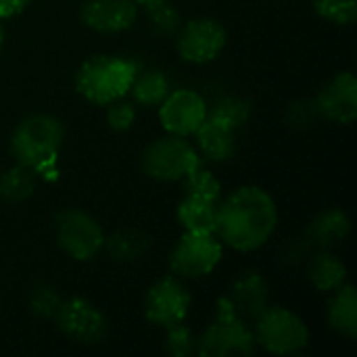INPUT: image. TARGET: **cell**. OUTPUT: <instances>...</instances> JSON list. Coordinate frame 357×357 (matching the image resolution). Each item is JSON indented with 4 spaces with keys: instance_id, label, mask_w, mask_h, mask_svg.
<instances>
[{
    "instance_id": "6da1fadb",
    "label": "cell",
    "mask_w": 357,
    "mask_h": 357,
    "mask_svg": "<svg viewBox=\"0 0 357 357\" xmlns=\"http://www.w3.org/2000/svg\"><path fill=\"white\" fill-rule=\"evenodd\" d=\"M276 226V201L259 186H241L218 205L215 236L234 251L251 253L261 249Z\"/></svg>"
},
{
    "instance_id": "7a4b0ae2",
    "label": "cell",
    "mask_w": 357,
    "mask_h": 357,
    "mask_svg": "<svg viewBox=\"0 0 357 357\" xmlns=\"http://www.w3.org/2000/svg\"><path fill=\"white\" fill-rule=\"evenodd\" d=\"M65 140V128L50 113H33L23 117L10 136V155L15 163L25 165L38 178H56V159Z\"/></svg>"
},
{
    "instance_id": "3957f363",
    "label": "cell",
    "mask_w": 357,
    "mask_h": 357,
    "mask_svg": "<svg viewBox=\"0 0 357 357\" xmlns=\"http://www.w3.org/2000/svg\"><path fill=\"white\" fill-rule=\"evenodd\" d=\"M140 65L132 59L115 54H98L84 61L75 73V90L92 105L107 107L126 98Z\"/></svg>"
},
{
    "instance_id": "277c9868",
    "label": "cell",
    "mask_w": 357,
    "mask_h": 357,
    "mask_svg": "<svg viewBox=\"0 0 357 357\" xmlns=\"http://www.w3.org/2000/svg\"><path fill=\"white\" fill-rule=\"evenodd\" d=\"M255 351L253 328H249L247 320H243L230 301L224 297L218 299L215 318L205 328V333L197 339V351L201 357H226V356H251Z\"/></svg>"
},
{
    "instance_id": "5b68a950",
    "label": "cell",
    "mask_w": 357,
    "mask_h": 357,
    "mask_svg": "<svg viewBox=\"0 0 357 357\" xmlns=\"http://www.w3.org/2000/svg\"><path fill=\"white\" fill-rule=\"evenodd\" d=\"M142 172L157 182H182L201 165V155L188 138L165 134L142 153Z\"/></svg>"
},
{
    "instance_id": "8992f818",
    "label": "cell",
    "mask_w": 357,
    "mask_h": 357,
    "mask_svg": "<svg viewBox=\"0 0 357 357\" xmlns=\"http://www.w3.org/2000/svg\"><path fill=\"white\" fill-rule=\"evenodd\" d=\"M255 345L264 347L274 356H295L301 354L310 343V331L305 322L291 310L280 305H270L253 326Z\"/></svg>"
},
{
    "instance_id": "52a82bcc",
    "label": "cell",
    "mask_w": 357,
    "mask_h": 357,
    "mask_svg": "<svg viewBox=\"0 0 357 357\" xmlns=\"http://www.w3.org/2000/svg\"><path fill=\"white\" fill-rule=\"evenodd\" d=\"M54 238L71 259L90 261L102 251L107 236L102 226L90 213L69 207L54 218Z\"/></svg>"
},
{
    "instance_id": "ba28073f",
    "label": "cell",
    "mask_w": 357,
    "mask_h": 357,
    "mask_svg": "<svg viewBox=\"0 0 357 357\" xmlns=\"http://www.w3.org/2000/svg\"><path fill=\"white\" fill-rule=\"evenodd\" d=\"M224 247L215 234L184 232L169 253V268L178 278L199 280L209 276L222 261Z\"/></svg>"
},
{
    "instance_id": "9c48e42d",
    "label": "cell",
    "mask_w": 357,
    "mask_h": 357,
    "mask_svg": "<svg viewBox=\"0 0 357 357\" xmlns=\"http://www.w3.org/2000/svg\"><path fill=\"white\" fill-rule=\"evenodd\" d=\"M228 33L218 19L197 17L186 21L176 31V50L182 61L205 65L215 61L226 48Z\"/></svg>"
},
{
    "instance_id": "30bf717a",
    "label": "cell",
    "mask_w": 357,
    "mask_h": 357,
    "mask_svg": "<svg viewBox=\"0 0 357 357\" xmlns=\"http://www.w3.org/2000/svg\"><path fill=\"white\" fill-rule=\"evenodd\" d=\"M54 322L65 337L82 345H96L109 335L105 314L84 297L65 299L54 316Z\"/></svg>"
},
{
    "instance_id": "8fae6325",
    "label": "cell",
    "mask_w": 357,
    "mask_h": 357,
    "mask_svg": "<svg viewBox=\"0 0 357 357\" xmlns=\"http://www.w3.org/2000/svg\"><path fill=\"white\" fill-rule=\"evenodd\" d=\"M190 293L176 276L159 278L144 297V316L151 324L167 328L186 322L190 312Z\"/></svg>"
},
{
    "instance_id": "7c38bea8",
    "label": "cell",
    "mask_w": 357,
    "mask_h": 357,
    "mask_svg": "<svg viewBox=\"0 0 357 357\" xmlns=\"http://www.w3.org/2000/svg\"><path fill=\"white\" fill-rule=\"evenodd\" d=\"M207 117V102L195 90H169L159 105V121L167 134L192 136Z\"/></svg>"
},
{
    "instance_id": "4fadbf2b",
    "label": "cell",
    "mask_w": 357,
    "mask_h": 357,
    "mask_svg": "<svg viewBox=\"0 0 357 357\" xmlns=\"http://www.w3.org/2000/svg\"><path fill=\"white\" fill-rule=\"evenodd\" d=\"M318 117L349 126L357 117V79L351 71L337 73L314 98Z\"/></svg>"
},
{
    "instance_id": "5bb4252c",
    "label": "cell",
    "mask_w": 357,
    "mask_h": 357,
    "mask_svg": "<svg viewBox=\"0 0 357 357\" xmlns=\"http://www.w3.org/2000/svg\"><path fill=\"white\" fill-rule=\"evenodd\" d=\"M136 0H86L79 8L82 23L98 33H121L138 19Z\"/></svg>"
},
{
    "instance_id": "9a60e30c",
    "label": "cell",
    "mask_w": 357,
    "mask_h": 357,
    "mask_svg": "<svg viewBox=\"0 0 357 357\" xmlns=\"http://www.w3.org/2000/svg\"><path fill=\"white\" fill-rule=\"evenodd\" d=\"M226 299L243 320L255 322L270 307V289L261 274L247 272L232 282Z\"/></svg>"
},
{
    "instance_id": "2e32d148",
    "label": "cell",
    "mask_w": 357,
    "mask_h": 357,
    "mask_svg": "<svg viewBox=\"0 0 357 357\" xmlns=\"http://www.w3.org/2000/svg\"><path fill=\"white\" fill-rule=\"evenodd\" d=\"M192 136L197 138L199 155L205 157L207 161L222 163L236 153V132L209 117H205V121Z\"/></svg>"
},
{
    "instance_id": "e0dca14e",
    "label": "cell",
    "mask_w": 357,
    "mask_h": 357,
    "mask_svg": "<svg viewBox=\"0 0 357 357\" xmlns=\"http://www.w3.org/2000/svg\"><path fill=\"white\" fill-rule=\"evenodd\" d=\"M220 201L184 195V199L178 205V211H176L182 230L184 232L215 234V220H218V205H220Z\"/></svg>"
},
{
    "instance_id": "ac0fdd59",
    "label": "cell",
    "mask_w": 357,
    "mask_h": 357,
    "mask_svg": "<svg viewBox=\"0 0 357 357\" xmlns=\"http://www.w3.org/2000/svg\"><path fill=\"white\" fill-rule=\"evenodd\" d=\"M351 230V222L345 211L341 209H326L320 215H316L305 232L307 245L318 249H328L337 243H341Z\"/></svg>"
},
{
    "instance_id": "d6986e66",
    "label": "cell",
    "mask_w": 357,
    "mask_h": 357,
    "mask_svg": "<svg viewBox=\"0 0 357 357\" xmlns=\"http://www.w3.org/2000/svg\"><path fill=\"white\" fill-rule=\"evenodd\" d=\"M333 299L328 303V324L335 333L356 339L357 337V293L356 289L345 282L337 291H333Z\"/></svg>"
},
{
    "instance_id": "ffe728a7",
    "label": "cell",
    "mask_w": 357,
    "mask_h": 357,
    "mask_svg": "<svg viewBox=\"0 0 357 357\" xmlns=\"http://www.w3.org/2000/svg\"><path fill=\"white\" fill-rule=\"evenodd\" d=\"M307 278L318 291L333 293L347 282V268L337 255L326 249H320L307 261Z\"/></svg>"
},
{
    "instance_id": "44dd1931",
    "label": "cell",
    "mask_w": 357,
    "mask_h": 357,
    "mask_svg": "<svg viewBox=\"0 0 357 357\" xmlns=\"http://www.w3.org/2000/svg\"><path fill=\"white\" fill-rule=\"evenodd\" d=\"M151 238L136 228H121L109 238H105V251L109 253L111 259L119 264H132L142 259L149 253Z\"/></svg>"
},
{
    "instance_id": "7402d4cb",
    "label": "cell",
    "mask_w": 357,
    "mask_h": 357,
    "mask_svg": "<svg viewBox=\"0 0 357 357\" xmlns=\"http://www.w3.org/2000/svg\"><path fill=\"white\" fill-rule=\"evenodd\" d=\"M172 86H169V77L159 71V69H138L130 92L134 102L142 105V107H159L163 102V98L169 94Z\"/></svg>"
},
{
    "instance_id": "603a6c76",
    "label": "cell",
    "mask_w": 357,
    "mask_h": 357,
    "mask_svg": "<svg viewBox=\"0 0 357 357\" xmlns=\"http://www.w3.org/2000/svg\"><path fill=\"white\" fill-rule=\"evenodd\" d=\"M38 186V174L25 165L15 163L0 174V199L4 203H23L27 201Z\"/></svg>"
},
{
    "instance_id": "cb8c5ba5",
    "label": "cell",
    "mask_w": 357,
    "mask_h": 357,
    "mask_svg": "<svg viewBox=\"0 0 357 357\" xmlns=\"http://www.w3.org/2000/svg\"><path fill=\"white\" fill-rule=\"evenodd\" d=\"M207 117L238 132L251 119V102L243 96H224L213 107H207Z\"/></svg>"
},
{
    "instance_id": "d4e9b609",
    "label": "cell",
    "mask_w": 357,
    "mask_h": 357,
    "mask_svg": "<svg viewBox=\"0 0 357 357\" xmlns=\"http://www.w3.org/2000/svg\"><path fill=\"white\" fill-rule=\"evenodd\" d=\"M144 8V15L151 23V27L157 33L163 36H172L178 31L180 27V15L176 10V6L169 0H146L140 4Z\"/></svg>"
},
{
    "instance_id": "484cf974",
    "label": "cell",
    "mask_w": 357,
    "mask_h": 357,
    "mask_svg": "<svg viewBox=\"0 0 357 357\" xmlns=\"http://www.w3.org/2000/svg\"><path fill=\"white\" fill-rule=\"evenodd\" d=\"M184 195H192V197H203V199H211V201H220L222 199V184L220 180L205 167H197L192 174H188L184 180Z\"/></svg>"
},
{
    "instance_id": "4316f807",
    "label": "cell",
    "mask_w": 357,
    "mask_h": 357,
    "mask_svg": "<svg viewBox=\"0 0 357 357\" xmlns=\"http://www.w3.org/2000/svg\"><path fill=\"white\" fill-rule=\"evenodd\" d=\"M63 299L59 297L56 289L50 287V284H36L31 291H29V310L40 316V318H46V320H54L59 307H61Z\"/></svg>"
},
{
    "instance_id": "83f0119b",
    "label": "cell",
    "mask_w": 357,
    "mask_h": 357,
    "mask_svg": "<svg viewBox=\"0 0 357 357\" xmlns=\"http://www.w3.org/2000/svg\"><path fill=\"white\" fill-rule=\"evenodd\" d=\"M316 13L337 25H351L357 19V0H312Z\"/></svg>"
},
{
    "instance_id": "f1b7e54d",
    "label": "cell",
    "mask_w": 357,
    "mask_h": 357,
    "mask_svg": "<svg viewBox=\"0 0 357 357\" xmlns=\"http://www.w3.org/2000/svg\"><path fill=\"white\" fill-rule=\"evenodd\" d=\"M165 349L174 357H188L197 351L195 333L186 326V322H178L165 328Z\"/></svg>"
},
{
    "instance_id": "f546056e",
    "label": "cell",
    "mask_w": 357,
    "mask_h": 357,
    "mask_svg": "<svg viewBox=\"0 0 357 357\" xmlns=\"http://www.w3.org/2000/svg\"><path fill=\"white\" fill-rule=\"evenodd\" d=\"M136 121V109L130 100H113L107 105V123L115 132H128Z\"/></svg>"
},
{
    "instance_id": "4dcf8cb0",
    "label": "cell",
    "mask_w": 357,
    "mask_h": 357,
    "mask_svg": "<svg viewBox=\"0 0 357 357\" xmlns=\"http://www.w3.org/2000/svg\"><path fill=\"white\" fill-rule=\"evenodd\" d=\"M314 117H318V111L312 102H297L289 109V121L293 126H310L314 121Z\"/></svg>"
},
{
    "instance_id": "1f68e13d",
    "label": "cell",
    "mask_w": 357,
    "mask_h": 357,
    "mask_svg": "<svg viewBox=\"0 0 357 357\" xmlns=\"http://www.w3.org/2000/svg\"><path fill=\"white\" fill-rule=\"evenodd\" d=\"M29 2L31 0H0V19H8L23 13Z\"/></svg>"
},
{
    "instance_id": "d6a6232c",
    "label": "cell",
    "mask_w": 357,
    "mask_h": 357,
    "mask_svg": "<svg viewBox=\"0 0 357 357\" xmlns=\"http://www.w3.org/2000/svg\"><path fill=\"white\" fill-rule=\"evenodd\" d=\"M4 40H6V33H4V25H2V19H0V50L4 46Z\"/></svg>"
},
{
    "instance_id": "836d02e7",
    "label": "cell",
    "mask_w": 357,
    "mask_h": 357,
    "mask_svg": "<svg viewBox=\"0 0 357 357\" xmlns=\"http://www.w3.org/2000/svg\"><path fill=\"white\" fill-rule=\"evenodd\" d=\"M136 2H138V4H142V2H146V0H136Z\"/></svg>"
}]
</instances>
